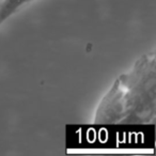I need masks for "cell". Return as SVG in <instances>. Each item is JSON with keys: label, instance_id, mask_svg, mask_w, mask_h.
<instances>
[{"label": "cell", "instance_id": "cell-1", "mask_svg": "<svg viewBox=\"0 0 156 156\" xmlns=\"http://www.w3.org/2000/svg\"><path fill=\"white\" fill-rule=\"evenodd\" d=\"M156 118V58L144 54L121 74L100 101L98 124H147Z\"/></svg>", "mask_w": 156, "mask_h": 156}, {"label": "cell", "instance_id": "cell-2", "mask_svg": "<svg viewBox=\"0 0 156 156\" xmlns=\"http://www.w3.org/2000/svg\"><path fill=\"white\" fill-rule=\"evenodd\" d=\"M32 0H1L0 1V26L3 25L10 17L17 13L22 8L31 2Z\"/></svg>", "mask_w": 156, "mask_h": 156}, {"label": "cell", "instance_id": "cell-3", "mask_svg": "<svg viewBox=\"0 0 156 156\" xmlns=\"http://www.w3.org/2000/svg\"><path fill=\"white\" fill-rule=\"evenodd\" d=\"M0 1H1V0H0Z\"/></svg>", "mask_w": 156, "mask_h": 156}]
</instances>
